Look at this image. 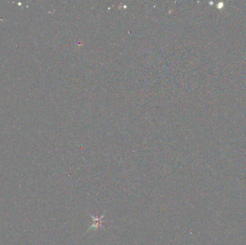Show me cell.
I'll use <instances>...</instances> for the list:
<instances>
[{
	"instance_id": "cell-1",
	"label": "cell",
	"mask_w": 246,
	"mask_h": 245,
	"mask_svg": "<svg viewBox=\"0 0 246 245\" xmlns=\"http://www.w3.org/2000/svg\"><path fill=\"white\" fill-rule=\"evenodd\" d=\"M92 216V218L93 219V220H94V224L92 226L90 227V228L89 229V230H90L91 229H93V228H95V229H97L99 228V227H102V225L101 224L103 222V221L102 220V219L104 217V214L102 215V216H101V217H94V216Z\"/></svg>"
}]
</instances>
